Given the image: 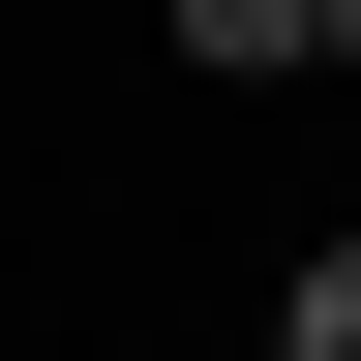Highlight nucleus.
<instances>
[{
	"instance_id": "2",
	"label": "nucleus",
	"mask_w": 361,
	"mask_h": 361,
	"mask_svg": "<svg viewBox=\"0 0 361 361\" xmlns=\"http://www.w3.org/2000/svg\"><path fill=\"white\" fill-rule=\"evenodd\" d=\"M180 61H301V0H180Z\"/></svg>"
},
{
	"instance_id": "1",
	"label": "nucleus",
	"mask_w": 361,
	"mask_h": 361,
	"mask_svg": "<svg viewBox=\"0 0 361 361\" xmlns=\"http://www.w3.org/2000/svg\"><path fill=\"white\" fill-rule=\"evenodd\" d=\"M271 361H361V241H331V271H301V301H271Z\"/></svg>"
},
{
	"instance_id": "3",
	"label": "nucleus",
	"mask_w": 361,
	"mask_h": 361,
	"mask_svg": "<svg viewBox=\"0 0 361 361\" xmlns=\"http://www.w3.org/2000/svg\"><path fill=\"white\" fill-rule=\"evenodd\" d=\"M301 61H361V0H301Z\"/></svg>"
}]
</instances>
